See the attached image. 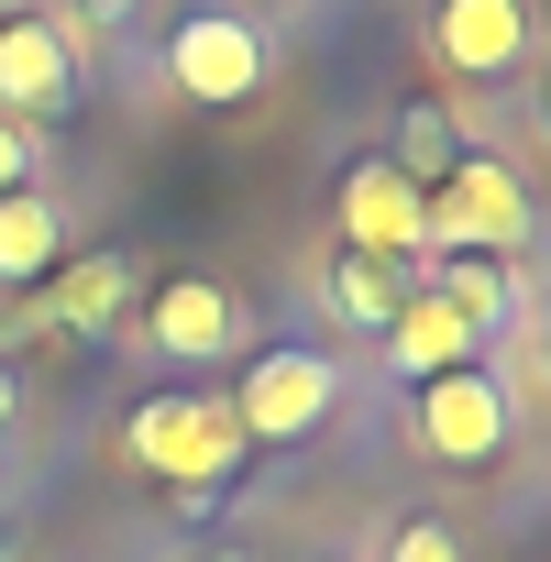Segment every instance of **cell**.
Wrapping results in <instances>:
<instances>
[{
    "mask_svg": "<svg viewBox=\"0 0 551 562\" xmlns=\"http://www.w3.org/2000/svg\"><path fill=\"white\" fill-rule=\"evenodd\" d=\"M0 12H12V0H0Z\"/></svg>",
    "mask_w": 551,
    "mask_h": 562,
    "instance_id": "44dd1931",
    "label": "cell"
},
{
    "mask_svg": "<svg viewBox=\"0 0 551 562\" xmlns=\"http://www.w3.org/2000/svg\"><path fill=\"white\" fill-rule=\"evenodd\" d=\"M45 276H56V288L34 299L45 331H111L122 299H133V265H122V254H67V265H45Z\"/></svg>",
    "mask_w": 551,
    "mask_h": 562,
    "instance_id": "8fae6325",
    "label": "cell"
},
{
    "mask_svg": "<svg viewBox=\"0 0 551 562\" xmlns=\"http://www.w3.org/2000/svg\"><path fill=\"white\" fill-rule=\"evenodd\" d=\"M430 56L452 78H507L529 56V0H441L430 12Z\"/></svg>",
    "mask_w": 551,
    "mask_h": 562,
    "instance_id": "9c48e42d",
    "label": "cell"
},
{
    "mask_svg": "<svg viewBox=\"0 0 551 562\" xmlns=\"http://www.w3.org/2000/svg\"><path fill=\"white\" fill-rule=\"evenodd\" d=\"M100 12H133V0H100Z\"/></svg>",
    "mask_w": 551,
    "mask_h": 562,
    "instance_id": "d6986e66",
    "label": "cell"
},
{
    "mask_svg": "<svg viewBox=\"0 0 551 562\" xmlns=\"http://www.w3.org/2000/svg\"><path fill=\"white\" fill-rule=\"evenodd\" d=\"M386 166L430 199V188H441V166H452V111H441V100H408V122H397V155H386Z\"/></svg>",
    "mask_w": 551,
    "mask_h": 562,
    "instance_id": "4fadbf2b",
    "label": "cell"
},
{
    "mask_svg": "<svg viewBox=\"0 0 551 562\" xmlns=\"http://www.w3.org/2000/svg\"><path fill=\"white\" fill-rule=\"evenodd\" d=\"M0 562H12V551H0Z\"/></svg>",
    "mask_w": 551,
    "mask_h": 562,
    "instance_id": "603a6c76",
    "label": "cell"
},
{
    "mask_svg": "<svg viewBox=\"0 0 551 562\" xmlns=\"http://www.w3.org/2000/svg\"><path fill=\"white\" fill-rule=\"evenodd\" d=\"M12 419H23V386H12V375H0V452H12Z\"/></svg>",
    "mask_w": 551,
    "mask_h": 562,
    "instance_id": "e0dca14e",
    "label": "cell"
},
{
    "mask_svg": "<svg viewBox=\"0 0 551 562\" xmlns=\"http://www.w3.org/2000/svg\"><path fill=\"white\" fill-rule=\"evenodd\" d=\"M232 342H243V299L221 276H177L144 310V353H166V364H232Z\"/></svg>",
    "mask_w": 551,
    "mask_h": 562,
    "instance_id": "ba28073f",
    "label": "cell"
},
{
    "mask_svg": "<svg viewBox=\"0 0 551 562\" xmlns=\"http://www.w3.org/2000/svg\"><path fill=\"white\" fill-rule=\"evenodd\" d=\"M430 243L441 254H518L529 243V188H518V166H496V155H452L441 166V188H430Z\"/></svg>",
    "mask_w": 551,
    "mask_h": 562,
    "instance_id": "7a4b0ae2",
    "label": "cell"
},
{
    "mask_svg": "<svg viewBox=\"0 0 551 562\" xmlns=\"http://www.w3.org/2000/svg\"><path fill=\"white\" fill-rule=\"evenodd\" d=\"M232 12H243V0H232Z\"/></svg>",
    "mask_w": 551,
    "mask_h": 562,
    "instance_id": "7402d4cb",
    "label": "cell"
},
{
    "mask_svg": "<svg viewBox=\"0 0 551 562\" xmlns=\"http://www.w3.org/2000/svg\"><path fill=\"white\" fill-rule=\"evenodd\" d=\"M331 408H342V364H331V353H299V342L254 353V364H243V386H232L243 441H299V430H321Z\"/></svg>",
    "mask_w": 551,
    "mask_h": 562,
    "instance_id": "5b68a950",
    "label": "cell"
},
{
    "mask_svg": "<svg viewBox=\"0 0 551 562\" xmlns=\"http://www.w3.org/2000/svg\"><path fill=\"white\" fill-rule=\"evenodd\" d=\"M34 166H45V133L0 111V199H12V188H34Z\"/></svg>",
    "mask_w": 551,
    "mask_h": 562,
    "instance_id": "2e32d148",
    "label": "cell"
},
{
    "mask_svg": "<svg viewBox=\"0 0 551 562\" xmlns=\"http://www.w3.org/2000/svg\"><path fill=\"white\" fill-rule=\"evenodd\" d=\"M166 78H177V100H199V111H243L254 89H265V23L254 12H188L177 34H166Z\"/></svg>",
    "mask_w": 551,
    "mask_h": 562,
    "instance_id": "3957f363",
    "label": "cell"
},
{
    "mask_svg": "<svg viewBox=\"0 0 551 562\" xmlns=\"http://www.w3.org/2000/svg\"><path fill=\"white\" fill-rule=\"evenodd\" d=\"M0 111L34 133L78 111V45L56 12H0Z\"/></svg>",
    "mask_w": 551,
    "mask_h": 562,
    "instance_id": "8992f818",
    "label": "cell"
},
{
    "mask_svg": "<svg viewBox=\"0 0 551 562\" xmlns=\"http://www.w3.org/2000/svg\"><path fill=\"white\" fill-rule=\"evenodd\" d=\"M342 232H353V254H375V265H419V254H430V199H419L386 155H364V166L342 177Z\"/></svg>",
    "mask_w": 551,
    "mask_h": 562,
    "instance_id": "52a82bcc",
    "label": "cell"
},
{
    "mask_svg": "<svg viewBox=\"0 0 551 562\" xmlns=\"http://www.w3.org/2000/svg\"><path fill=\"white\" fill-rule=\"evenodd\" d=\"M210 562H232V551H210Z\"/></svg>",
    "mask_w": 551,
    "mask_h": 562,
    "instance_id": "ffe728a7",
    "label": "cell"
},
{
    "mask_svg": "<svg viewBox=\"0 0 551 562\" xmlns=\"http://www.w3.org/2000/svg\"><path fill=\"white\" fill-rule=\"evenodd\" d=\"M56 243H67L56 199L45 188H12V199H0V288H34V276L56 265Z\"/></svg>",
    "mask_w": 551,
    "mask_h": 562,
    "instance_id": "7c38bea8",
    "label": "cell"
},
{
    "mask_svg": "<svg viewBox=\"0 0 551 562\" xmlns=\"http://www.w3.org/2000/svg\"><path fill=\"white\" fill-rule=\"evenodd\" d=\"M397 299H408V288H397V265H375V254H342V265H331V310H342V321L386 331V321H397Z\"/></svg>",
    "mask_w": 551,
    "mask_h": 562,
    "instance_id": "5bb4252c",
    "label": "cell"
},
{
    "mask_svg": "<svg viewBox=\"0 0 551 562\" xmlns=\"http://www.w3.org/2000/svg\"><path fill=\"white\" fill-rule=\"evenodd\" d=\"M386 353H397V375H452V364H474V353H485V331H474L441 288H408V299H397V321H386Z\"/></svg>",
    "mask_w": 551,
    "mask_h": 562,
    "instance_id": "30bf717a",
    "label": "cell"
},
{
    "mask_svg": "<svg viewBox=\"0 0 551 562\" xmlns=\"http://www.w3.org/2000/svg\"><path fill=\"white\" fill-rule=\"evenodd\" d=\"M408 430H419V452H430V463H496V452L518 441V397H507V375L452 364V375H430V386H419Z\"/></svg>",
    "mask_w": 551,
    "mask_h": 562,
    "instance_id": "277c9868",
    "label": "cell"
},
{
    "mask_svg": "<svg viewBox=\"0 0 551 562\" xmlns=\"http://www.w3.org/2000/svg\"><path fill=\"white\" fill-rule=\"evenodd\" d=\"M122 452H133L144 474H166V485H221V474L243 463V419H232V397L177 386V397H144V408L122 419Z\"/></svg>",
    "mask_w": 551,
    "mask_h": 562,
    "instance_id": "6da1fadb",
    "label": "cell"
},
{
    "mask_svg": "<svg viewBox=\"0 0 551 562\" xmlns=\"http://www.w3.org/2000/svg\"><path fill=\"white\" fill-rule=\"evenodd\" d=\"M375 562H463V551H452V529H441V518H397Z\"/></svg>",
    "mask_w": 551,
    "mask_h": 562,
    "instance_id": "9a60e30c",
    "label": "cell"
},
{
    "mask_svg": "<svg viewBox=\"0 0 551 562\" xmlns=\"http://www.w3.org/2000/svg\"><path fill=\"white\" fill-rule=\"evenodd\" d=\"M540 133H551V78H540Z\"/></svg>",
    "mask_w": 551,
    "mask_h": 562,
    "instance_id": "ac0fdd59",
    "label": "cell"
}]
</instances>
